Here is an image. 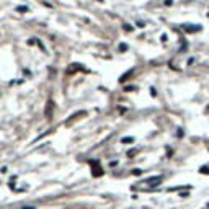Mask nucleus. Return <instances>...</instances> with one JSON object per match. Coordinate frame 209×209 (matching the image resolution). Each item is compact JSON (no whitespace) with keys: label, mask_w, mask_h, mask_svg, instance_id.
Masks as SVG:
<instances>
[{"label":"nucleus","mask_w":209,"mask_h":209,"mask_svg":"<svg viewBox=\"0 0 209 209\" xmlns=\"http://www.w3.org/2000/svg\"><path fill=\"white\" fill-rule=\"evenodd\" d=\"M123 28H124V29H126L127 33H131L132 29H134V28H132V26H131V25H129V23H124V25H123Z\"/></svg>","instance_id":"nucleus-8"},{"label":"nucleus","mask_w":209,"mask_h":209,"mask_svg":"<svg viewBox=\"0 0 209 209\" xmlns=\"http://www.w3.org/2000/svg\"><path fill=\"white\" fill-rule=\"evenodd\" d=\"M181 28H183V31L193 34V33H199L201 29H203V26H201V25H183Z\"/></svg>","instance_id":"nucleus-2"},{"label":"nucleus","mask_w":209,"mask_h":209,"mask_svg":"<svg viewBox=\"0 0 209 209\" xmlns=\"http://www.w3.org/2000/svg\"><path fill=\"white\" fill-rule=\"evenodd\" d=\"M121 142H123V144H127V142H134V137H123V139H121Z\"/></svg>","instance_id":"nucleus-9"},{"label":"nucleus","mask_w":209,"mask_h":209,"mask_svg":"<svg viewBox=\"0 0 209 209\" xmlns=\"http://www.w3.org/2000/svg\"><path fill=\"white\" fill-rule=\"evenodd\" d=\"M90 168H92V175L96 178V176H101L103 173V168L101 165H100V162H96V160H90Z\"/></svg>","instance_id":"nucleus-1"},{"label":"nucleus","mask_w":209,"mask_h":209,"mask_svg":"<svg viewBox=\"0 0 209 209\" xmlns=\"http://www.w3.org/2000/svg\"><path fill=\"white\" fill-rule=\"evenodd\" d=\"M144 183H147L149 186H157V185L162 183V176H150L147 180H144Z\"/></svg>","instance_id":"nucleus-5"},{"label":"nucleus","mask_w":209,"mask_h":209,"mask_svg":"<svg viewBox=\"0 0 209 209\" xmlns=\"http://www.w3.org/2000/svg\"><path fill=\"white\" fill-rule=\"evenodd\" d=\"M134 90H137L136 87H126V88H124V92H134Z\"/></svg>","instance_id":"nucleus-15"},{"label":"nucleus","mask_w":209,"mask_h":209,"mask_svg":"<svg viewBox=\"0 0 209 209\" xmlns=\"http://www.w3.org/2000/svg\"><path fill=\"white\" fill-rule=\"evenodd\" d=\"M77 70H85V67H82L80 64H70V67L67 69V75H70V74H75Z\"/></svg>","instance_id":"nucleus-7"},{"label":"nucleus","mask_w":209,"mask_h":209,"mask_svg":"<svg viewBox=\"0 0 209 209\" xmlns=\"http://www.w3.org/2000/svg\"><path fill=\"white\" fill-rule=\"evenodd\" d=\"M17 12H28V7L21 5V7H17Z\"/></svg>","instance_id":"nucleus-13"},{"label":"nucleus","mask_w":209,"mask_h":209,"mask_svg":"<svg viewBox=\"0 0 209 209\" xmlns=\"http://www.w3.org/2000/svg\"><path fill=\"white\" fill-rule=\"evenodd\" d=\"M208 110H209V108H208Z\"/></svg>","instance_id":"nucleus-16"},{"label":"nucleus","mask_w":209,"mask_h":209,"mask_svg":"<svg viewBox=\"0 0 209 209\" xmlns=\"http://www.w3.org/2000/svg\"><path fill=\"white\" fill-rule=\"evenodd\" d=\"M201 173H206V175H209V167H201L199 168Z\"/></svg>","instance_id":"nucleus-12"},{"label":"nucleus","mask_w":209,"mask_h":209,"mask_svg":"<svg viewBox=\"0 0 209 209\" xmlns=\"http://www.w3.org/2000/svg\"><path fill=\"white\" fill-rule=\"evenodd\" d=\"M119 51H121V52H124V51H127V44H124V43H121V44H119Z\"/></svg>","instance_id":"nucleus-11"},{"label":"nucleus","mask_w":209,"mask_h":209,"mask_svg":"<svg viewBox=\"0 0 209 209\" xmlns=\"http://www.w3.org/2000/svg\"><path fill=\"white\" fill-rule=\"evenodd\" d=\"M140 173H142V170H140V168H134V170H132V175H137V176H139Z\"/></svg>","instance_id":"nucleus-14"},{"label":"nucleus","mask_w":209,"mask_h":209,"mask_svg":"<svg viewBox=\"0 0 209 209\" xmlns=\"http://www.w3.org/2000/svg\"><path fill=\"white\" fill-rule=\"evenodd\" d=\"M54 106H56V105H54V101H52V100H49V101H48V105H46V110H44V115H46V118H48V119L52 118Z\"/></svg>","instance_id":"nucleus-4"},{"label":"nucleus","mask_w":209,"mask_h":209,"mask_svg":"<svg viewBox=\"0 0 209 209\" xmlns=\"http://www.w3.org/2000/svg\"><path fill=\"white\" fill-rule=\"evenodd\" d=\"M82 116H87V111H77V113H74V115H72L69 119H67L66 126H70V124L74 123V121H77V119H78V118H82Z\"/></svg>","instance_id":"nucleus-3"},{"label":"nucleus","mask_w":209,"mask_h":209,"mask_svg":"<svg viewBox=\"0 0 209 209\" xmlns=\"http://www.w3.org/2000/svg\"><path fill=\"white\" fill-rule=\"evenodd\" d=\"M132 75H134V69H129L127 72H124V74L118 78V82H119V83H124V82H127V80H129V78H131Z\"/></svg>","instance_id":"nucleus-6"},{"label":"nucleus","mask_w":209,"mask_h":209,"mask_svg":"<svg viewBox=\"0 0 209 209\" xmlns=\"http://www.w3.org/2000/svg\"><path fill=\"white\" fill-rule=\"evenodd\" d=\"M137 154V149H131V150H127V157H132Z\"/></svg>","instance_id":"nucleus-10"}]
</instances>
